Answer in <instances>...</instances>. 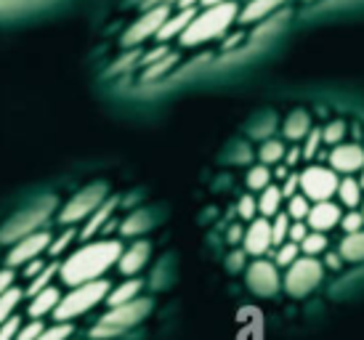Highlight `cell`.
<instances>
[{
	"label": "cell",
	"mask_w": 364,
	"mask_h": 340,
	"mask_svg": "<svg viewBox=\"0 0 364 340\" xmlns=\"http://www.w3.org/2000/svg\"><path fill=\"white\" fill-rule=\"evenodd\" d=\"M242 237H245V231L240 229V223H234L232 231H229V242H232V245H237V240H242Z\"/></svg>",
	"instance_id": "cell-49"
},
{
	"label": "cell",
	"mask_w": 364,
	"mask_h": 340,
	"mask_svg": "<svg viewBox=\"0 0 364 340\" xmlns=\"http://www.w3.org/2000/svg\"><path fill=\"white\" fill-rule=\"evenodd\" d=\"M242 245H245V253H247V255H253V258H263V255L274 248L272 218H263L261 216V218L250 221V226L245 229Z\"/></svg>",
	"instance_id": "cell-13"
},
{
	"label": "cell",
	"mask_w": 364,
	"mask_h": 340,
	"mask_svg": "<svg viewBox=\"0 0 364 340\" xmlns=\"http://www.w3.org/2000/svg\"><path fill=\"white\" fill-rule=\"evenodd\" d=\"M301 255H304V253H301V245H298V242H293V240H287V242H282V245L277 248L274 263H277V266H284V269H287V266H290L293 260L301 258Z\"/></svg>",
	"instance_id": "cell-33"
},
{
	"label": "cell",
	"mask_w": 364,
	"mask_h": 340,
	"mask_svg": "<svg viewBox=\"0 0 364 340\" xmlns=\"http://www.w3.org/2000/svg\"><path fill=\"white\" fill-rule=\"evenodd\" d=\"M194 14H197L194 9H181L176 16H168V19H165V24H162L160 32H157L154 38H157L160 43H168L171 38H181V32L189 27V21L194 19Z\"/></svg>",
	"instance_id": "cell-20"
},
{
	"label": "cell",
	"mask_w": 364,
	"mask_h": 340,
	"mask_svg": "<svg viewBox=\"0 0 364 340\" xmlns=\"http://www.w3.org/2000/svg\"><path fill=\"white\" fill-rule=\"evenodd\" d=\"M335 197H338V202H341L343 208L356 211V208H362V202H364V186L359 184V179H354V176H343L341 184H338Z\"/></svg>",
	"instance_id": "cell-18"
},
{
	"label": "cell",
	"mask_w": 364,
	"mask_h": 340,
	"mask_svg": "<svg viewBox=\"0 0 364 340\" xmlns=\"http://www.w3.org/2000/svg\"><path fill=\"white\" fill-rule=\"evenodd\" d=\"M346 136H348V125H346V120H330L322 128V139H324L327 147H338V144H343Z\"/></svg>",
	"instance_id": "cell-29"
},
{
	"label": "cell",
	"mask_w": 364,
	"mask_h": 340,
	"mask_svg": "<svg viewBox=\"0 0 364 340\" xmlns=\"http://www.w3.org/2000/svg\"><path fill=\"white\" fill-rule=\"evenodd\" d=\"M205 6H213V3H223V0H203Z\"/></svg>",
	"instance_id": "cell-53"
},
{
	"label": "cell",
	"mask_w": 364,
	"mask_h": 340,
	"mask_svg": "<svg viewBox=\"0 0 364 340\" xmlns=\"http://www.w3.org/2000/svg\"><path fill=\"white\" fill-rule=\"evenodd\" d=\"M272 179H274V173H272V168L269 165H253V168L247 170V189L250 191H261V189H266L269 184H272Z\"/></svg>",
	"instance_id": "cell-28"
},
{
	"label": "cell",
	"mask_w": 364,
	"mask_h": 340,
	"mask_svg": "<svg viewBox=\"0 0 364 340\" xmlns=\"http://www.w3.org/2000/svg\"><path fill=\"white\" fill-rule=\"evenodd\" d=\"M362 216H364V202H362Z\"/></svg>",
	"instance_id": "cell-55"
},
{
	"label": "cell",
	"mask_w": 364,
	"mask_h": 340,
	"mask_svg": "<svg viewBox=\"0 0 364 340\" xmlns=\"http://www.w3.org/2000/svg\"><path fill=\"white\" fill-rule=\"evenodd\" d=\"M59 266H61V263H48V266H46V269H43L41 274H38V277H32V280H30V287L24 290V295H35V292L46 290V287L51 285L53 277L59 274Z\"/></svg>",
	"instance_id": "cell-31"
},
{
	"label": "cell",
	"mask_w": 364,
	"mask_h": 340,
	"mask_svg": "<svg viewBox=\"0 0 364 340\" xmlns=\"http://www.w3.org/2000/svg\"><path fill=\"white\" fill-rule=\"evenodd\" d=\"M287 0H247V6L240 14V21L250 24V21H261L266 19L272 11H277L279 6H284Z\"/></svg>",
	"instance_id": "cell-22"
},
{
	"label": "cell",
	"mask_w": 364,
	"mask_h": 340,
	"mask_svg": "<svg viewBox=\"0 0 364 340\" xmlns=\"http://www.w3.org/2000/svg\"><path fill=\"white\" fill-rule=\"evenodd\" d=\"M21 300H24V290H19V287H9L0 295V324L9 322L11 317H16V309H19Z\"/></svg>",
	"instance_id": "cell-26"
},
{
	"label": "cell",
	"mask_w": 364,
	"mask_h": 340,
	"mask_svg": "<svg viewBox=\"0 0 364 340\" xmlns=\"http://www.w3.org/2000/svg\"><path fill=\"white\" fill-rule=\"evenodd\" d=\"M282 202H284L282 186L269 184L266 189L258 191V216H263V218H274L277 213L282 211Z\"/></svg>",
	"instance_id": "cell-21"
},
{
	"label": "cell",
	"mask_w": 364,
	"mask_h": 340,
	"mask_svg": "<svg viewBox=\"0 0 364 340\" xmlns=\"http://www.w3.org/2000/svg\"><path fill=\"white\" fill-rule=\"evenodd\" d=\"M343 255H341V253H324V266H327V269H333V271H341L343 269Z\"/></svg>",
	"instance_id": "cell-45"
},
{
	"label": "cell",
	"mask_w": 364,
	"mask_h": 340,
	"mask_svg": "<svg viewBox=\"0 0 364 340\" xmlns=\"http://www.w3.org/2000/svg\"><path fill=\"white\" fill-rule=\"evenodd\" d=\"M168 16H171V6H154V9H146L141 19L136 21L131 30L122 35V46H136V43H141V41H146V38L157 35Z\"/></svg>",
	"instance_id": "cell-11"
},
{
	"label": "cell",
	"mask_w": 364,
	"mask_h": 340,
	"mask_svg": "<svg viewBox=\"0 0 364 340\" xmlns=\"http://www.w3.org/2000/svg\"><path fill=\"white\" fill-rule=\"evenodd\" d=\"M298 191H301V173H290L282 184L284 200H287V197H293V194H298Z\"/></svg>",
	"instance_id": "cell-43"
},
{
	"label": "cell",
	"mask_w": 364,
	"mask_h": 340,
	"mask_svg": "<svg viewBox=\"0 0 364 340\" xmlns=\"http://www.w3.org/2000/svg\"><path fill=\"white\" fill-rule=\"evenodd\" d=\"M173 61H176V53H165L162 59L154 61V67H149V75H146V80H152V78H160L162 72L171 67Z\"/></svg>",
	"instance_id": "cell-42"
},
{
	"label": "cell",
	"mask_w": 364,
	"mask_h": 340,
	"mask_svg": "<svg viewBox=\"0 0 364 340\" xmlns=\"http://www.w3.org/2000/svg\"><path fill=\"white\" fill-rule=\"evenodd\" d=\"M114 208H117V200H114V197H107V200L102 202V205H99V208H96V211L91 213V216H88V223H85V226H82V231H80V240H91L93 234H96V231H107V226H109L112 223V213H114Z\"/></svg>",
	"instance_id": "cell-16"
},
{
	"label": "cell",
	"mask_w": 364,
	"mask_h": 340,
	"mask_svg": "<svg viewBox=\"0 0 364 340\" xmlns=\"http://www.w3.org/2000/svg\"><path fill=\"white\" fill-rule=\"evenodd\" d=\"M141 280H128L117 285V287H112L109 295H107V303L109 306H120V303H128V300H136L139 298V292H141Z\"/></svg>",
	"instance_id": "cell-24"
},
{
	"label": "cell",
	"mask_w": 364,
	"mask_h": 340,
	"mask_svg": "<svg viewBox=\"0 0 364 340\" xmlns=\"http://www.w3.org/2000/svg\"><path fill=\"white\" fill-rule=\"evenodd\" d=\"M53 208H56V200H51V197L30 205L27 211H21L19 216H14V218L3 226V231H0V242L14 245V242L21 240V237L41 231L43 223H48V218L53 216Z\"/></svg>",
	"instance_id": "cell-6"
},
{
	"label": "cell",
	"mask_w": 364,
	"mask_h": 340,
	"mask_svg": "<svg viewBox=\"0 0 364 340\" xmlns=\"http://www.w3.org/2000/svg\"><path fill=\"white\" fill-rule=\"evenodd\" d=\"M282 133H284V139H290V141H304L309 133H311V115L306 110H295L287 115V120H284L282 125Z\"/></svg>",
	"instance_id": "cell-19"
},
{
	"label": "cell",
	"mask_w": 364,
	"mask_h": 340,
	"mask_svg": "<svg viewBox=\"0 0 364 340\" xmlns=\"http://www.w3.org/2000/svg\"><path fill=\"white\" fill-rule=\"evenodd\" d=\"M301 160H304V152L298 149V147L287 149V154H284V165H287V168H295V165H298Z\"/></svg>",
	"instance_id": "cell-47"
},
{
	"label": "cell",
	"mask_w": 364,
	"mask_h": 340,
	"mask_svg": "<svg viewBox=\"0 0 364 340\" xmlns=\"http://www.w3.org/2000/svg\"><path fill=\"white\" fill-rule=\"evenodd\" d=\"M43 330H46V322H43V319H30L27 324H21V327H19V335H16V340H38Z\"/></svg>",
	"instance_id": "cell-38"
},
{
	"label": "cell",
	"mask_w": 364,
	"mask_h": 340,
	"mask_svg": "<svg viewBox=\"0 0 364 340\" xmlns=\"http://www.w3.org/2000/svg\"><path fill=\"white\" fill-rule=\"evenodd\" d=\"M287 216L293 221H306V216H309V211H311V200L306 197L304 191H298V194H293V197H287Z\"/></svg>",
	"instance_id": "cell-30"
},
{
	"label": "cell",
	"mask_w": 364,
	"mask_h": 340,
	"mask_svg": "<svg viewBox=\"0 0 364 340\" xmlns=\"http://www.w3.org/2000/svg\"><path fill=\"white\" fill-rule=\"evenodd\" d=\"M149 242H133L128 250H122L120 260H117V266H120V271L125 274V277H133V274H139V271L146 266V260H149Z\"/></svg>",
	"instance_id": "cell-15"
},
{
	"label": "cell",
	"mask_w": 364,
	"mask_h": 340,
	"mask_svg": "<svg viewBox=\"0 0 364 340\" xmlns=\"http://www.w3.org/2000/svg\"><path fill=\"white\" fill-rule=\"evenodd\" d=\"M341 218H343V211L341 205L333 200H324V202H311V211L306 216V223L309 229L314 231H333L335 226H341Z\"/></svg>",
	"instance_id": "cell-14"
},
{
	"label": "cell",
	"mask_w": 364,
	"mask_h": 340,
	"mask_svg": "<svg viewBox=\"0 0 364 340\" xmlns=\"http://www.w3.org/2000/svg\"><path fill=\"white\" fill-rule=\"evenodd\" d=\"M327 234L324 231H309L304 237V242H301V253L304 255H311V258H319V255H324L327 253Z\"/></svg>",
	"instance_id": "cell-27"
},
{
	"label": "cell",
	"mask_w": 364,
	"mask_h": 340,
	"mask_svg": "<svg viewBox=\"0 0 364 340\" xmlns=\"http://www.w3.org/2000/svg\"><path fill=\"white\" fill-rule=\"evenodd\" d=\"M19 327H21L19 317H11L9 322H3V324H0V340H16Z\"/></svg>",
	"instance_id": "cell-40"
},
{
	"label": "cell",
	"mask_w": 364,
	"mask_h": 340,
	"mask_svg": "<svg viewBox=\"0 0 364 340\" xmlns=\"http://www.w3.org/2000/svg\"><path fill=\"white\" fill-rule=\"evenodd\" d=\"M359 184H362V186H364V168L359 170Z\"/></svg>",
	"instance_id": "cell-54"
},
{
	"label": "cell",
	"mask_w": 364,
	"mask_h": 340,
	"mask_svg": "<svg viewBox=\"0 0 364 340\" xmlns=\"http://www.w3.org/2000/svg\"><path fill=\"white\" fill-rule=\"evenodd\" d=\"M237 213H240V218L250 223V221H253L255 216H258V197H253V194H245V197H240Z\"/></svg>",
	"instance_id": "cell-37"
},
{
	"label": "cell",
	"mask_w": 364,
	"mask_h": 340,
	"mask_svg": "<svg viewBox=\"0 0 364 340\" xmlns=\"http://www.w3.org/2000/svg\"><path fill=\"white\" fill-rule=\"evenodd\" d=\"M51 234L48 231H35V234H27V237H21L11 245L9 255H6V263L9 266H27L30 260L41 258L43 250H48L51 248Z\"/></svg>",
	"instance_id": "cell-10"
},
{
	"label": "cell",
	"mask_w": 364,
	"mask_h": 340,
	"mask_svg": "<svg viewBox=\"0 0 364 340\" xmlns=\"http://www.w3.org/2000/svg\"><path fill=\"white\" fill-rule=\"evenodd\" d=\"M46 266H48V263H43L41 258L30 260V263L24 266V277H27V280H32V277H38V274H41V271L46 269Z\"/></svg>",
	"instance_id": "cell-46"
},
{
	"label": "cell",
	"mask_w": 364,
	"mask_h": 340,
	"mask_svg": "<svg viewBox=\"0 0 364 340\" xmlns=\"http://www.w3.org/2000/svg\"><path fill=\"white\" fill-rule=\"evenodd\" d=\"M120 255H122V245L117 240L88 242V245L77 248V250L70 253L67 258L61 260L59 277L70 287L82 285V282L102 280L104 274L120 260Z\"/></svg>",
	"instance_id": "cell-1"
},
{
	"label": "cell",
	"mask_w": 364,
	"mask_h": 340,
	"mask_svg": "<svg viewBox=\"0 0 364 340\" xmlns=\"http://www.w3.org/2000/svg\"><path fill=\"white\" fill-rule=\"evenodd\" d=\"M197 3H203V0H178V6H181V9H194Z\"/></svg>",
	"instance_id": "cell-52"
},
{
	"label": "cell",
	"mask_w": 364,
	"mask_h": 340,
	"mask_svg": "<svg viewBox=\"0 0 364 340\" xmlns=\"http://www.w3.org/2000/svg\"><path fill=\"white\" fill-rule=\"evenodd\" d=\"M341 184V173H335L330 165H309L301 173V191L311 202L333 200Z\"/></svg>",
	"instance_id": "cell-7"
},
{
	"label": "cell",
	"mask_w": 364,
	"mask_h": 340,
	"mask_svg": "<svg viewBox=\"0 0 364 340\" xmlns=\"http://www.w3.org/2000/svg\"><path fill=\"white\" fill-rule=\"evenodd\" d=\"M112 285L107 280H93V282H82V285H75L67 295H61L59 306L51 317L56 322H72L88 314L91 309H96L102 300H107Z\"/></svg>",
	"instance_id": "cell-3"
},
{
	"label": "cell",
	"mask_w": 364,
	"mask_h": 340,
	"mask_svg": "<svg viewBox=\"0 0 364 340\" xmlns=\"http://www.w3.org/2000/svg\"><path fill=\"white\" fill-rule=\"evenodd\" d=\"M324 277V263L319 258H311V255H301L298 260H293L287 271H284V292L290 298H306L311 295L319 282Z\"/></svg>",
	"instance_id": "cell-5"
},
{
	"label": "cell",
	"mask_w": 364,
	"mask_h": 340,
	"mask_svg": "<svg viewBox=\"0 0 364 340\" xmlns=\"http://www.w3.org/2000/svg\"><path fill=\"white\" fill-rule=\"evenodd\" d=\"M324 144V139H322V128H311V133L304 139V160H314L316 154H319V147Z\"/></svg>",
	"instance_id": "cell-36"
},
{
	"label": "cell",
	"mask_w": 364,
	"mask_h": 340,
	"mask_svg": "<svg viewBox=\"0 0 364 340\" xmlns=\"http://www.w3.org/2000/svg\"><path fill=\"white\" fill-rule=\"evenodd\" d=\"M341 229H343L346 234L364 229V216H362V211H348V213H343V218H341Z\"/></svg>",
	"instance_id": "cell-39"
},
{
	"label": "cell",
	"mask_w": 364,
	"mask_h": 340,
	"mask_svg": "<svg viewBox=\"0 0 364 340\" xmlns=\"http://www.w3.org/2000/svg\"><path fill=\"white\" fill-rule=\"evenodd\" d=\"M290 223L293 218L287 216V213H277L272 218V240H274V248H279L282 242H287V234H290Z\"/></svg>",
	"instance_id": "cell-32"
},
{
	"label": "cell",
	"mask_w": 364,
	"mask_h": 340,
	"mask_svg": "<svg viewBox=\"0 0 364 340\" xmlns=\"http://www.w3.org/2000/svg\"><path fill=\"white\" fill-rule=\"evenodd\" d=\"M173 3H178V0H146V3H144V9H154V6H173Z\"/></svg>",
	"instance_id": "cell-51"
},
{
	"label": "cell",
	"mask_w": 364,
	"mask_h": 340,
	"mask_svg": "<svg viewBox=\"0 0 364 340\" xmlns=\"http://www.w3.org/2000/svg\"><path fill=\"white\" fill-rule=\"evenodd\" d=\"M338 253H341L343 260H348V263H359V260H364V229L346 234L343 240H341Z\"/></svg>",
	"instance_id": "cell-23"
},
{
	"label": "cell",
	"mask_w": 364,
	"mask_h": 340,
	"mask_svg": "<svg viewBox=\"0 0 364 340\" xmlns=\"http://www.w3.org/2000/svg\"><path fill=\"white\" fill-rule=\"evenodd\" d=\"M9 287H14V271L3 269V271H0V295L9 290Z\"/></svg>",
	"instance_id": "cell-48"
},
{
	"label": "cell",
	"mask_w": 364,
	"mask_h": 340,
	"mask_svg": "<svg viewBox=\"0 0 364 340\" xmlns=\"http://www.w3.org/2000/svg\"><path fill=\"white\" fill-rule=\"evenodd\" d=\"M149 229V216L144 211L133 213V216H128V218L122 221L120 231L125 234V237H133V234H139V231H146Z\"/></svg>",
	"instance_id": "cell-34"
},
{
	"label": "cell",
	"mask_w": 364,
	"mask_h": 340,
	"mask_svg": "<svg viewBox=\"0 0 364 340\" xmlns=\"http://www.w3.org/2000/svg\"><path fill=\"white\" fill-rule=\"evenodd\" d=\"M72 330H75L72 322H56V324H51V327H46L38 340H70Z\"/></svg>",
	"instance_id": "cell-35"
},
{
	"label": "cell",
	"mask_w": 364,
	"mask_h": 340,
	"mask_svg": "<svg viewBox=\"0 0 364 340\" xmlns=\"http://www.w3.org/2000/svg\"><path fill=\"white\" fill-rule=\"evenodd\" d=\"M59 300H61V292L56 290V287H51V285H48L46 290L30 295V303H27V314H30L32 319H43V317H48V314H53V311H56Z\"/></svg>",
	"instance_id": "cell-17"
},
{
	"label": "cell",
	"mask_w": 364,
	"mask_h": 340,
	"mask_svg": "<svg viewBox=\"0 0 364 340\" xmlns=\"http://www.w3.org/2000/svg\"><path fill=\"white\" fill-rule=\"evenodd\" d=\"M240 19V6L234 0H223V3H213V6H205V11L194 14V19L189 21V27L181 32V43L183 48H194V46H203V43H210L215 38H221L223 32L232 27L234 21Z\"/></svg>",
	"instance_id": "cell-2"
},
{
	"label": "cell",
	"mask_w": 364,
	"mask_h": 340,
	"mask_svg": "<svg viewBox=\"0 0 364 340\" xmlns=\"http://www.w3.org/2000/svg\"><path fill=\"white\" fill-rule=\"evenodd\" d=\"M284 154H287V147H284L279 139H266L261 144V149H258V160L263 162V165H279V162H284Z\"/></svg>",
	"instance_id": "cell-25"
},
{
	"label": "cell",
	"mask_w": 364,
	"mask_h": 340,
	"mask_svg": "<svg viewBox=\"0 0 364 340\" xmlns=\"http://www.w3.org/2000/svg\"><path fill=\"white\" fill-rule=\"evenodd\" d=\"M149 309H152V303L146 298H136V300H128V303H120V306H112V311H107L102 319L91 327V338L93 340L117 338L122 332L133 330L149 314Z\"/></svg>",
	"instance_id": "cell-4"
},
{
	"label": "cell",
	"mask_w": 364,
	"mask_h": 340,
	"mask_svg": "<svg viewBox=\"0 0 364 340\" xmlns=\"http://www.w3.org/2000/svg\"><path fill=\"white\" fill-rule=\"evenodd\" d=\"M242 260H245V255H242V253H234L232 258H229V263H232V266H229V269H232V271L242 269Z\"/></svg>",
	"instance_id": "cell-50"
},
{
	"label": "cell",
	"mask_w": 364,
	"mask_h": 340,
	"mask_svg": "<svg viewBox=\"0 0 364 340\" xmlns=\"http://www.w3.org/2000/svg\"><path fill=\"white\" fill-rule=\"evenodd\" d=\"M327 162H330V168H333L335 173H341V176H354V173H359V170L364 168V147L351 144V141H343V144H338V147L330 149Z\"/></svg>",
	"instance_id": "cell-12"
},
{
	"label": "cell",
	"mask_w": 364,
	"mask_h": 340,
	"mask_svg": "<svg viewBox=\"0 0 364 340\" xmlns=\"http://www.w3.org/2000/svg\"><path fill=\"white\" fill-rule=\"evenodd\" d=\"M107 200V186L104 184H93V186H85L82 191H77L67 205L64 211L59 213V221L64 226H72V223H80L91 216L102 202Z\"/></svg>",
	"instance_id": "cell-8"
},
{
	"label": "cell",
	"mask_w": 364,
	"mask_h": 340,
	"mask_svg": "<svg viewBox=\"0 0 364 340\" xmlns=\"http://www.w3.org/2000/svg\"><path fill=\"white\" fill-rule=\"evenodd\" d=\"M245 280H247V287H250L255 295H261V298H272V295H277L279 287H282L279 266L266 258H255L253 263L247 266Z\"/></svg>",
	"instance_id": "cell-9"
},
{
	"label": "cell",
	"mask_w": 364,
	"mask_h": 340,
	"mask_svg": "<svg viewBox=\"0 0 364 340\" xmlns=\"http://www.w3.org/2000/svg\"><path fill=\"white\" fill-rule=\"evenodd\" d=\"M309 231L311 229H309V223H306V221H293V223H290V234H287V240H293V242L301 245Z\"/></svg>",
	"instance_id": "cell-44"
},
{
	"label": "cell",
	"mask_w": 364,
	"mask_h": 340,
	"mask_svg": "<svg viewBox=\"0 0 364 340\" xmlns=\"http://www.w3.org/2000/svg\"><path fill=\"white\" fill-rule=\"evenodd\" d=\"M75 240V231H64V234H61V237H56V240L51 242V248H48V253H51L53 258H56V255H61V253L67 250V248H70V242Z\"/></svg>",
	"instance_id": "cell-41"
}]
</instances>
